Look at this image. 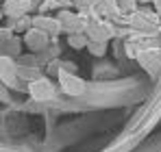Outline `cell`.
Segmentation results:
<instances>
[{
    "label": "cell",
    "instance_id": "6da1fadb",
    "mask_svg": "<svg viewBox=\"0 0 161 152\" xmlns=\"http://www.w3.org/2000/svg\"><path fill=\"white\" fill-rule=\"evenodd\" d=\"M59 87L65 96H72V98L83 96L85 89H87L85 80L80 76H76L74 72H68V70H59Z\"/></svg>",
    "mask_w": 161,
    "mask_h": 152
},
{
    "label": "cell",
    "instance_id": "7a4b0ae2",
    "mask_svg": "<svg viewBox=\"0 0 161 152\" xmlns=\"http://www.w3.org/2000/svg\"><path fill=\"white\" fill-rule=\"evenodd\" d=\"M113 26L105 22V20H96V18H89L87 20V28H85V35L89 41H100V44H107L109 39L113 37Z\"/></svg>",
    "mask_w": 161,
    "mask_h": 152
},
{
    "label": "cell",
    "instance_id": "3957f363",
    "mask_svg": "<svg viewBox=\"0 0 161 152\" xmlns=\"http://www.w3.org/2000/svg\"><path fill=\"white\" fill-rule=\"evenodd\" d=\"M57 20L61 22V33L79 35V33H85L89 18H85V15H80V13H72V11H59Z\"/></svg>",
    "mask_w": 161,
    "mask_h": 152
},
{
    "label": "cell",
    "instance_id": "277c9868",
    "mask_svg": "<svg viewBox=\"0 0 161 152\" xmlns=\"http://www.w3.org/2000/svg\"><path fill=\"white\" fill-rule=\"evenodd\" d=\"M28 94L33 100H53L57 89H54V83L48 76H39L35 80H31L28 85Z\"/></svg>",
    "mask_w": 161,
    "mask_h": 152
},
{
    "label": "cell",
    "instance_id": "5b68a950",
    "mask_svg": "<svg viewBox=\"0 0 161 152\" xmlns=\"http://www.w3.org/2000/svg\"><path fill=\"white\" fill-rule=\"evenodd\" d=\"M20 78V68L15 65V61L7 54H0V83L4 87H15Z\"/></svg>",
    "mask_w": 161,
    "mask_h": 152
},
{
    "label": "cell",
    "instance_id": "8992f818",
    "mask_svg": "<svg viewBox=\"0 0 161 152\" xmlns=\"http://www.w3.org/2000/svg\"><path fill=\"white\" fill-rule=\"evenodd\" d=\"M131 24L142 33H155L159 26V15L150 13V11H137L131 15Z\"/></svg>",
    "mask_w": 161,
    "mask_h": 152
},
{
    "label": "cell",
    "instance_id": "52a82bcc",
    "mask_svg": "<svg viewBox=\"0 0 161 152\" xmlns=\"http://www.w3.org/2000/svg\"><path fill=\"white\" fill-rule=\"evenodd\" d=\"M33 28L42 30V33H46V35H59V33H61V22L57 20V15L50 18V15L42 13V15H35V18H33Z\"/></svg>",
    "mask_w": 161,
    "mask_h": 152
},
{
    "label": "cell",
    "instance_id": "ba28073f",
    "mask_svg": "<svg viewBox=\"0 0 161 152\" xmlns=\"http://www.w3.org/2000/svg\"><path fill=\"white\" fill-rule=\"evenodd\" d=\"M28 9H31V0H4V4H2V13L9 15L11 20L24 18Z\"/></svg>",
    "mask_w": 161,
    "mask_h": 152
},
{
    "label": "cell",
    "instance_id": "9c48e42d",
    "mask_svg": "<svg viewBox=\"0 0 161 152\" xmlns=\"http://www.w3.org/2000/svg\"><path fill=\"white\" fill-rule=\"evenodd\" d=\"M24 44H26L28 50L39 52L48 46V35L42 33V30H37V28H28L26 33H24Z\"/></svg>",
    "mask_w": 161,
    "mask_h": 152
},
{
    "label": "cell",
    "instance_id": "30bf717a",
    "mask_svg": "<svg viewBox=\"0 0 161 152\" xmlns=\"http://www.w3.org/2000/svg\"><path fill=\"white\" fill-rule=\"evenodd\" d=\"M137 61H139V65H142L146 72H150V74H155L157 70H161V57L157 54V50H139Z\"/></svg>",
    "mask_w": 161,
    "mask_h": 152
},
{
    "label": "cell",
    "instance_id": "8fae6325",
    "mask_svg": "<svg viewBox=\"0 0 161 152\" xmlns=\"http://www.w3.org/2000/svg\"><path fill=\"white\" fill-rule=\"evenodd\" d=\"M68 44H70L72 48H76V50H83V48H87L89 39H87V35H85V33H79V35H68Z\"/></svg>",
    "mask_w": 161,
    "mask_h": 152
},
{
    "label": "cell",
    "instance_id": "7c38bea8",
    "mask_svg": "<svg viewBox=\"0 0 161 152\" xmlns=\"http://www.w3.org/2000/svg\"><path fill=\"white\" fill-rule=\"evenodd\" d=\"M0 50H4V54H7V57H11V59H13L15 54H20V39H18V37L9 39V41H7Z\"/></svg>",
    "mask_w": 161,
    "mask_h": 152
},
{
    "label": "cell",
    "instance_id": "4fadbf2b",
    "mask_svg": "<svg viewBox=\"0 0 161 152\" xmlns=\"http://www.w3.org/2000/svg\"><path fill=\"white\" fill-rule=\"evenodd\" d=\"M87 50L92 52L94 57H103L107 52V44H100V41H89L87 44Z\"/></svg>",
    "mask_w": 161,
    "mask_h": 152
},
{
    "label": "cell",
    "instance_id": "5bb4252c",
    "mask_svg": "<svg viewBox=\"0 0 161 152\" xmlns=\"http://www.w3.org/2000/svg\"><path fill=\"white\" fill-rule=\"evenodd\" d=\"M28 28H33V20H31L28 15L20 18V20H15V24L11 26V30H24V33H26Z\"/></svg>",
    "mask_w": 161,
    "mask_h": 152
},
{
    "label": "cell",
    "instance_id": "9a60e30c",
    "mask_svg": "<svg viewBox=\"0 0 161 152\" xmlns=\"http://www.w3.org/2000/svg\"><path fill=\"white\" fill-rule=\"evenodd\" d=\"M135 2H137V0H115V4H118L120 13H122V11H133V9H135Z\"/></svg>",
    "mask_w": 161,
    "mask_h": 152
},
{
    "label": "cell",
    "instance_id": "2e32d148",
    "mask_svg": "<svg viewBox=\"0 0 161 152\" xmlns=\"http://www.w3.org/2000/svg\"><path fill=\"white\" fill-rule=\"evenodd\" d=\"M9 39H13V30H11V28H0V48H2Z\"/></svg>",
    "mask_w": 161,
    "mask_h": 152
},
{
    "label": "cell",
    "instance_id": "e0dca14e",
    "mask_svg": "<svg viewBox=\"0 0 161 152\" xmlns=\"http://www.w3.org/2000/svg\"><path fill=\"white\" fill-rule=\"evenodd\" d=\"M153 2H155V9H157L155 13L159 15V20H161V0H153Z\"/></svg>",
    "mask_w": 161,
    "mask_h": 152
},
{
    "label": "cell",
    "instance_id": "ac0fdd59",
    "mask_svg": "<svg viewBox=\"0 0 161 152\" xmlns=\"http://www.w3.org/2000/svg\"><path fill=\"white\" fill-rule=\"evenodd\" d=\"M0 98H2V100L7 98V91H4V85H2V83H0Z\"/></svg>",
    "mask_w": 161,
    "mask_h": 152
},
{
    "label": "cell",
    "instance_id": "d6986e66",
    "mask_svg": "<svg viewBox=\"0 0 161 152\" xmlns=\"http://www.w3.org/2000/svg\"><path fill=\"white\" fill-rule=\"evenodd\" d=\"M2 15H4V13H2V7H0V20H2Z\"/></svg>",
    "mask_w": 161,
    "mask_h": 152
},
{
    "label": "cell",
    "instance_id": "ffe728a7",
    "mask_svg": "<svg viewBox=\"0 0 161 152\" xmlns=\"http://www.w3.org/2000/svg\"><path fill=\"white\" fill-rule=\"evenodd\" d=\"M59 2H74V0H59Z\"/></svg>",
    "mask_w": 161,
    "mask_h": 152
},
{
    "label": "cell",
    "instance_id": "44dd1931",
    "mask_svg": "<svg viewBox=\"0 0 161 152\" xmlns=\"http://www.w3.org/2000/svg\"><path fill=\"white\" fill-rule=\"evenodd\" d=\"M142 2H148V0H142Z\"/></svg>",
    "mask_w": 161,
    "mask_h": 152
}]
</instances>
